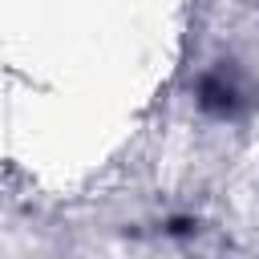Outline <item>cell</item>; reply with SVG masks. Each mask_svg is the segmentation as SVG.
I'll return each instance as SVG.
<instances>
[{"instance_id":"cell-1","label":"cell","mask_w":259,"mask_h":259,"mask_svg":"<svg viewBox=\"0 0 259 259\" xmlns=\"http://www.w3.org/2000/svg\"><path fill=\"white\" fill-rule=\"evenodd\" d=\"M235 85L231 81H223V77H206L202 85H198V101H202V109H210V113H231L235 109Z\"/></svg>"}]
</instances>
